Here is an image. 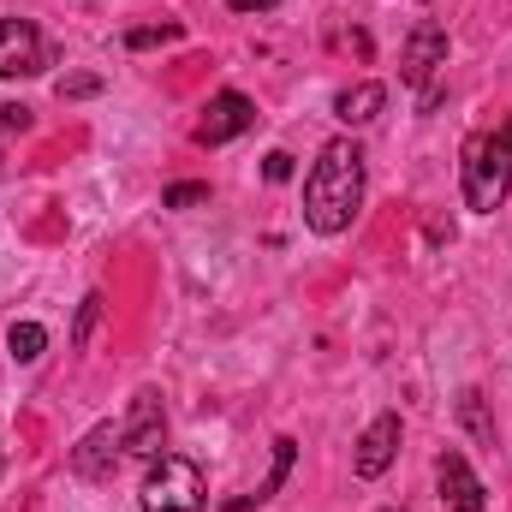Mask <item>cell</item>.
<instances>
[{
	"mask_svg": "<svg viewBox=\"0 0 512 512\" xmlns=\"http://www.w3.org/2000/svg\"><path fill=\"white\" fill-rule=\"evenodd\" d=\"M161 441H167V411H161V393L143 387L131 399V423L120 429V447L137 453V459H161Z\"/></svg>",
	"mask_w": 512,
	"mask_h": 512,
	"instance_id": "cell-6",
	"label": "cell"
},
{
	"mask_svg": "<svg viewBox=\"0 0 512 512\" xmlns=\"http://www.w3.org/2000/svg\"><path fill=\"white\" fill-rule=\"evenodd\" d=\"M0 459H6V453H0Z\"/></svg>",
	"mask_w": 512,
	"mask_h": 512,
	"instance_id": "cell-22",
	"label": "cell"
},
{
	"mask_svg": "<svg viewBox=\"0 0 512 512\" xmlns=\"http://www.w3.org/2000/svg\"><path fill=\"white\" fill-rule=\"evenodd\" d=\"M227 6H233V12H274L280 0H227Z\"/></svg>",
	"mask_w": 512,
	"mask_h": 512,
	"instance_id": "cell-20",
	"label": "cell"
},
{
	"mask_svg": "<svg viewBox=\"0 0 512 512\" xmlns=\"http://www.w3.org/2000/svg\"><path fill=\"white\" fill-rule=\"evenodd\" d=\"M6 346H12V358H18V364H30V358H42V346H48V328H36V322H12Z\"/></svg>",
	"mask_w": 512,
	"mask_h": 512,
	"instance_id": "cell-12",
	"label": "cell"
},
{
	"mask_svg": "<svg viewBox=\"0 0 512 512\" xmlns=\"http://www.w3.org/2000/svg\"><path fill=\"white\" fill-rule=\"evenodd\" d=\"M96 90V78H72V84H60V96H90Z\"/></svg>",
	"mask_w": 512,
	"mask_h": 512,
	"instance_id": "cell-21",
	"label": "cell"
},
{
	"mask_svg": "<svg viewBox=\"0 0 512 512\" xmlns=\"http://www.w3.org/2000/svg\"><path fill=\"white\" fill-rule=\"evenodd\" d=\"M209 489H203V471L179 453H161L143 477V512H203Z\"/></svg>",
	"mask_w": 512,
	"mask_h": 512,
	"instance_id": "cell-3",
	"label": "cell"
},
{
	"mask_svg": "<svg viewBox=\"0 0 512 512\" xmlns=\"http://www.w3.org/2000/svg\"><path fill=\"white\" fill-rule=\"evenodd\" d=\"M393 459H399V417L382 411V417L358 435L352 465H358V477H364V483H376V477H387V465H393Z\"/></svg>",
	"mask_w": 512,
	"mask_h": 512,
	"instance_id": "cell-7",
	"label": "cell"
},
{
	"mask_svg": "<svg viewBox=\"0 0 512 512\" xmlns=\"http://www.w3.org/2000/svg\"><path fill=\"white\" fill-rule=\"evenodd\" d=\"M256 126V108L239 96V90H221L209 108H203V120H197V143H233L239 131Z\"/></svg>",
	"mask_w": 512,
	"mask_h": 512,
	"instance_id": "cell-8",
	"label": "cell"
},
{
	"mask_svg": "<svg viewBox=\"0 0 512 512\" xmlns=\"http://www.w3.org/2000/svg\"><path fill=\"white\" fill-rule=\"evenodd\" d=\"M459 179H465V203L477 215H495L512 191V120L501 131H483L465 143V161H459Z\"/></svg>",
	"mask_w": 512,
	"mask_h": 512,
	"instance_id": "cell-2",
	"label": "cell"
},
{
	"mask_svg": "<svg viewBox=\"0 0 512 512\" xmlns=\"http://www.w3.org/2000/svg\"><path fill=\"white\" fill-rule=\"evenodd\" d=\"M459 417H465V423H471L483 441H495V423L483 417V393H477V387H471V393H459Z\"/></svg>",
	"mask_w": 512,
	"mask_h": 512,
	"instance_id": "cell-14",
	"label": "cell"
},
{
	"mask_svg": "<svg viewBox=\"0 0 512 512\" xmlns=\"http://www.w3.org/2000/svg\"><path fill=\"white\" fill-rule=\"evenodd\" d=\"M286 471H292V441L280 435V441H274V471H268V483H262V489H256V495H251L256 507H262V501H268V495H274V489L286 483Z\"/></svg>",
	"mask_w": 512,
	"mask_h": 512,
	"instance_id": "cell-13",
	"label": "cell"
},
{
	"mask_svg": "<svg viewBox=\"0 0 512 512\" xmlns=\"http://www.w3.org/2000/svg\"><path fill=\"white\" fill-rule=\"evenodd\" d=\"M30 126V108H0V131H24Z\"/></svg>",
	"mask_w": 512,
	"mask_h": 512,
	"instance_id": "cell-18",
	"label": "cell"
},
{
	"mask_svg": "<svg viewBox=\"0 0 512 512\" xmlns=\"http://www.w3.org/2000/svg\"><path fill=\"white\" fill-rule=\"evenodd\" d=\"M96 304H102V298H84V310H78V340L90 334V322H96Z\"/></svg>",
	"mask_w": 512,
	"mask_h": 512,
	"instance_id": "cell-19",
	"label": "cell"
},
{
	"mask_svg": "<svg viewBox=\"0 0 512 512\" xmlns=\"http://www.w3.org/2000/svg\"><path fill=\"white\" fill-rule=\"evenodd\" d=\"M382 108H387V90H382V84H346V90L334 96V114H340L346 126H370Z\"/></svg>",
	"mask_w": 512,
	"mask_h": 512,
	"instance_id": "cell-11",
	"label": "cell"
},
{
	"mask_svg": "<svg viewBox=\"0 0 512 512\" xmlns=\"http://www.w3.org/2000/svg\"><path fill=\"white\" fill-rule=\"evenodd\" d=\"M179 24H161V30H126V48H155V42H173Z\"/></svg>",
	"mask_w": 512,
	"mask_h": 512,
	"instance_id": "cell-17",
	"label": "cell"
},
{
	"mask_svg": "<svg viewBox=\"0 0 512 512\" xmlns=\"http://www.w3.org/2000/svg\"><path fill=\"white\" fill-rule=\"evenodd\" d=\"M441 66H447V30L435 18H417L411 36H405V54H399V78L405 84H429Z\"/></svg>",
	"mask_w": 512,
	"mask_h": 512,
	"instance_id": "cell-5",
	"label": "cell"
},
{
	"mask_svg": "<svg viewBox=\"0 0 512 512\" xmlns=\"http://www.w3.org/2000/svg\"><path fill=\"white\" fill-rule=\"evenodd\" d=\"M358 209H364V149L352 137H334L304 179V221L310 233L340 239L358 221Z\"/></svg>",
	"mask_w": 512,
	"mask_h": 512,
	"instance_id": "cell-1",
	"label": "cell"
},
{
	"mask_svg": "<svg viewBox=\"0 0 512 512\" xmlns=\"http://www.w3.org/2000/svg\"><path fill=\"white\" fill-rule=\"evenodd\" d=\"M191 203H209V185H167V209H191Z\"/></svg>",
	"mask_w": 512,
	"mask_h": 512,
	"instance_id": "cell-16",
	"label": "cell"
},
{
	"mask_svg": "<svg viewBox=\"0 0 512 512\" xmlns=\"http://www.w3.org/2000/svg\"><path fill=\"white\" fill-rule=\"evenodd\" d=\"M262 179H268V185H286V179H292V155H286V149H268V155H262Z\"/></svg>",
	"mask_w": 512,
	"mask_h": 512,
	"instance_id": "cell-15",
	"label": "cell"
},
{
	"mask_svg": "<svg viewBox=\"0 0 512 512\" xmlns=\"http://www.w3.org/2000/svg\"><path fill=\"white\" fill-rule=\"evenodd\" d=\"M114 447H120V435H114L108 423H102V429H90V435H84V447L72 453V471H78V477H108V471H114V459H120Z\"/></svg>",
	"mask_w": 512,
	"mask_h": 512,
	"instance_id": "cell-10",
	"label": "cell"
},
{
	"mask_svg": "<svg viewBox=\"0 0 512 512\" xmlns=\"http://www.w3.org/2000/svg\"><path fill=\"white\" fill-rule=\"evenodd\" d=\"M48 66V42L30 18H0V78H30Z\"/></svg>",
	"mask_w": 512,
	"mask_h": 512,
	"instance_id": "cell-4",
	"label": "cell"
},
{
	"mask_svg": "<svg viewBox=\"0 0 512 512\" xmlns=\"http://www.w3.org/2000/svg\"><path fill=\"white\" fill-rule=\"evenodd\" d=\"M435 483H441V501H447V512H483V507H489V495H483L477 471L465 465V453H441Z\"/></svg>",
	"mask_w": 512,
	"mask_h": 512,
	"instance_id": "cell-9",
	"label": "cell"
}]
</instances>
